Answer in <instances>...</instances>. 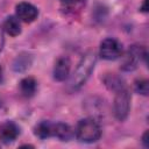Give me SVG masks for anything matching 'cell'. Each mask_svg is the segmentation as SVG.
Wrapping results in <instances>:
<instances>
[{
    "label": "cell",
    "mask_w": 149,
    "mask_h": 149,
    "mask_svg": "<svg viewBox=\"0 0 149 149\" xmlns=\"http://www.w3.org/2000/svg\"><path fill=\"white\" fill-rule=\"evenodd\" d=\"M141 57H146V50L139 45H132L125 54L121 61V69L123 71H132L137 66V62Z\"/></svg>",
    "instance_id": "cell-4"
},
{
    "label": "cell",
    "mask_w": 149,
    "mask_h": 149,
    "mask_svg": "<svg viewBox=\"0 0 149 149\" xmlns=\"http://www.w3.org/2000/svg\"><path fill=\"white\" fill-rule=\"evenodd\" d=\"M16 15L21 21L29 23L37 17L38 12L34 5L29 2H20L19 5H16Z\"/></svg>",
    "instance_id": "cell-6"
},
{
    "label": "cell",
    "mask_w": 149,
    "mask_h": 149,
    "mask_svg": "<svg viewBox=\"0 0 149 149\" xmlns=\"http://www.w3.org/2000/svg\"><path fill=\"white\" fill-rule=\"evenodd\" d=\"M147 9H148V7H147V0H144V1H143V7H142V10L147 12Z\"/></svg>",
    "instance_id": "cell-20"
},
{
    "label": "cell",
    "mask_w": 149,
    "mask_h": 149,
    "mask_svg": "<svg viewBox=\"0 0 149 149\" xmlns=\"http://www.w3.org/2000/svg\"><path fill=\"white\" fill-rule=\"evenodd\" d=\"M70 68H71V62L69 57L62 56L59 57L54 66V78L58 81H63L69 77L70 73Z\"/></svg>",
    "instance_id": "cell-7"
},
{
    "label": "cell",
    "mask_w": 149,
    "mask_h": 149,
    "mask_svg": "<svg viewBox=\"0 0 149 149\" xmlns=\"http://www.w3.org/2000/svg\"><path fill=\"white\" fill-rule=\"evenodd\" d=\"M101 129L100 126L93 119H83L76 127V136L79 141L92 143L100 139Z\"/></svg>",
    "instance_id": "cell-2"
},
{
    "label": "cell",
    "mask_w": 149,
    "mask_h": 149,
    "mask_svg": "<svg viewBox=\"0 0 149 149\" xmlns=\"http://www.w3.org/2000/svg\"><path fill=\"white\" fill-rule=\"evenodd\" d=\"M19 133H20L19 127L14 122H10V121L5 122L0 127V140L3 143H10L17 137Z\"/></svg>",
    "instance_id": "cell-8"
},
{
    "label": "cell",
    "mask_w": 149,
    "mask_h": 149,
    "mask_svg": "<svg viewBox=\"0 0 149 149\" xmlns=\"http://www.w3.org/2000/svg\"><path fill=\"white\" fill-rule=\"evenodd\" d=\"M52 127H54V123H51L49 121H42L38 125H36L34 133L37 137L44 140L47 137L52 136Z\"/></svg>",
    "instance_id": "cell-13"
},
{
    "label": "cell",
    "mask_w": 149,
    "mask_h": 149,
    "mask_svg": "<svg viewBox=\"0 0 149 149\" xmlns=\"http://www.w3.org/2000/svg\"><path fill=\"white\" fill-rule=\"evenodd\" d=\"M142 142H143V144H144V147H146V148H148V147H149V141H148V132H146V133L143 134V136H142Z\"/></svg>",
    "instance_id": "cell-17"
},
{
    "label": "cell",
    "mask_w": 149,
    "mask_h": 149,
    "mask_svg": "<svg viewBox=\"0 0 149 149\" xmlns=\"http://www.w3.org/2000/svg\"><path fill=\"white\" fill-rule=\"evenodd\" d=\"M130 108V93L125 87L119 90L114 98V115L119 121H123L129 113Z\"/></svg>",
    "instance_id": "cell-3"
},
{
    "label": "cell",
    "mask_w": 149,
    "mask_h": 149,
    "mask_svg": "<svg viewBox=\"0 0 149 149\" xmlns=\"http://www.w3.org/2000/svg\"><path fill=\"white\" fill-rule=\"evenodd\" d=\"M97 62V56L93 51H87L80 59L77 69L73 72V76L70 80V87L72 90H79L91 76L94 65Z\"/></svg>",
    "instance_id": "cell-1"
},
{
    "label": "cell",
    "mask_w": 149,
    "mask_h": 149,
    "mask_svg": "<svg viewBox=\"0 0 149 149\" xmlns=\"http://www.w3.org/2000/svg\"><path fill=\"white\" fill-rule=\"evenodd\" d=\"M122 54V45L115 38H105L100 44V56L104 59L113 61L121 56Z\"/></svg>",
    "instance_id": "cell-5"
},
{
    "label": "cell",
    "mask_w": 149,
    "mask_h": 149,
    "mask_svg": "<svg viewBox=\"0 0 149 149\" xmlns=\"http://www.w3.org/2000/svg\"><path fill=\"white\" fill-rule=\"evenodd\" d=\"M2 47H3V35H2V30L0 28V51L2 50Z\"/></svg>",
    "instance_id": "cell-18"
},
{
    "label": "cell",
    "mask_w": 149,
    "mask_h": 149,
    "mask_svg": "<svg viewBox=\"0 0 149 149\" xmlns=\"http://www.w3.org/2000/svg\"><path fill=\"white\" fill-rule=\"evenodd\" d=\"M52 136H56L61 141H69L72 136V129L69 125L63 122L54 123L52 127Z\"/></svg>",
    "instance_id": "cell-9"
},
{
    "label": "cell",
    "mask_w": 149,
    "mask_h": 149,
    "mask_svg": "<svg viewBox=\"0 0 149 149\" xmlns=\"http://www.w3.org/2000/svg\"><path fill=\"white\" fill-rule=\"evenodd\" d=\"M5 31L10 36H17L21 33V24L16 16H8L3 22Z\"/></svg>",
    "instance_id": "cell-12"
},
{
    "label": "cell",
    "mask_w": 149,
    "mask_h": 149,
    "mask_svg": "<svg viewBox=\"0 0 149 149\" xmlns=\"http://www.w3.org/2000/svg\"><path fill=\"white\" fill-rule=\"evenodd\" d=\"M59 1L66 6H76L78 3H83L85 0H59Z\"/></svg>",
    "instance_id": "cell-16"
},
{
    "label": "cell",
    "mask_w": 149,
    "mask_h": 149,
    "mask_svg": "<svg viewBox=\"0 0 149 149\" xmlns=\"http://www.w3.org/2000/svg\"><path fill=\"white\" fill-rule=\"evenodd\" d=\"M30 65V57L29 55H20L13 63V69L15 71H23L28 69Z\"/></svg>",
    "instance_id": "cell-14"
},
{
    "label": "cell",
    "mask_w": 149,
    "mask_h": 149,
    "mask_svg": "<svg viewBox=\"0 0 149 149\" xmlns=\"http://www.w3.org/2000/svg\"><path fill=\"white\" fill-rule=\"evenodd\" d=\"M135 91L142 95H148L149 92V85L147 79H139L135 81Z\"/></svg>",
    "instance_id": "cell-15"
},
{
    "label": "cell",
    "mask_w": 149,
    "mask_h": 149,
    "mask_svg": "<svg viewBox=\"0 0 149 149\" xmlns=\"http://www.w3.org/2000/svg\"><path fill=\"white\" fill-rule=\"evenodd\" d=\"M2 80H3V72H2V68L0 66V84L2 83Z\"/></svg>",
    "instance_id": "cell-19"
},
{
    "label": "cell",
    "mask_w": 149,
    "mask_h": 149,
    "mask_svg": "<svg viewBox=\"0 0 149 149\" xmlns=\"http://www.w3.org/2000/svg\"><path fill=\"white\" fill-rule=\"evenodd\" d=\"M104 83L109 90L115 91V92H118L119 90H122V88L126 87L123 79L121 77H119L118 74H115V73H108L107 76H105Z\"/></svg>",
    "instance_id": "cell-11"
},
{
    "label": "cell",
    "mask_w": 149,
    "mask_h": 149,
    "mask_svg": "<svg viewBox=\"0 0 149 149\" xmlns=\"http://www.w3.org/2000/svg\"><path fill=\"white\" fill-rule=\"evenodd\" d=\"M37 83L33 77H26L20 81V92L22 95L29 98L36 92Z\"/></svg>",
    "instance_id": "cell-10"
}]
</instances>
